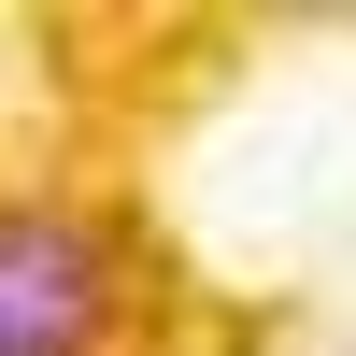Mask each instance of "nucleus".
Instances as JSON below:
<instances>
[{"label": "nucleus", "mask_w": 356, "mask_h": 356, "mask_svg": "<svg viewBox=\"0 0 356 356\" xmlns=\"http://www.w3.org/2000/svg\"><path fill=\"white\" fill-rule=\"evenodd\" d=\"M100 342V257L57 214H0V356H86Z\"/></svg>", "instance_id": "f257e3e1"}]
</instances>
